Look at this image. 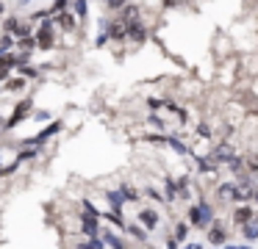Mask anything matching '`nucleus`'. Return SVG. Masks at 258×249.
<instances>
[{
    "mask_svg": "<svg viewBox=\"0 0 258 249\" xmlns=\"http://www.w3.org/2000/svg\"><path fill=\"white\" fill-rule=\"evenodd\" d=\"M34 39H36V50H56V44H58V31H56V25H53V20H45L39 28L34 31Z\"/></svg>",
    "mask_w": 258,
    "mask_h": 249,
    "instance_id": "obj_1",
    "label": "nucleus"
},
{
    "mask_svg": "<svg viewBox=\"0 0 258 249\" xmlns=\"http://www.w3.org/2000/svg\"><path fill=\"white\" fill-rule=\"evenodd\" d=\"M61 127H64V122L61 119H56V122H50V125L45 127L42 133H36V136H31V138H25V147H42L45 141H50V138H56L58 133H61Z\"/></svg>",
    "mask_w": 258,
    "mask_h": 249,
    "instance_id": "obj_2",
    "label": "nucleus"
},
{
    "mask_svg": "<svg viewBox=\"0 0 258 249\" xmlns=\"http://www.w3.org/2000/svg\"><path fill=\"white\" fill-rule=\"evenodd\" d=\"M31 108H34V105H31V97L20 100V103L14 105V114L9 116V122H6V130H14V127H17L23 119H28V116H31Z\"/></svg>",
    "mask_w": 258,
    "mask_h": 249,
    "instance_id": "obj_3",
    "label": "nucleus"
},
{
    "mask_svg": "<svg viewBox=\"0 0 258 249\" xmlns=\"http://www.w3.org/2000/svg\"><path fill=\"white\" fill-rule=\"evenodd\" d=\"M23 22H25V17H20V14L3 17V33H9L14 39H23Z\"/></svg>",
    "mask_w": 258,
    "mask_h": 249,
    "instance_id": "obj_4",
    "label": "nucleus"
},
{
    "mask_svg": "<svg viewBox=\"0 0 258 249\" xmlns=\"http://www.w3.org/2000/svg\"><path fill=\"white\" fill-rule=\"evenodd\" d=\"M139 224L145 227V230H156L158 227V213L153 208H142L139 210Z\"/></svg>",
    "mask_w": 258,
    "mask_h": 249,
    "instance_id": "obj_5",
    "label": "nucleus"
},
{
    "mask_svg": "<svg viewBox=\"0 0 258 249\" xmlns=\"http://www.w3.org/2000/svg\"><path fill=\"white\" fill-rule=\"evenodd\" d=\"M14 50H17V55H23V58H31V53L36 50V39H34V36L17 39V44H14Z\"/></svg>",
    "mask_w": 258,
    "mask_h": 249,
    "instance_id": "obj_6",
    "label": "nucleus"
},
{
    "mask_svg": "<svg viewBox=\"0 0 258 249\" xmlns=\"http://www.w3.org/2000/svg\"><path fill=\"white\" fill-rule=\"evenodd\" d=\"M25 86H28V80L20 77V75H14V77H9V80L3 83V92L6 94H20V92H25Z\"/></svg>",
    "mask_w": 258,
    "mask_h": 249,
    "instance_id": "obj_7",
    "label": "nucleus"
},
{
    "mask_svg": "<svg viewBox=\"0 0 258 249\" xmlns=\"http://www.w3.org/2000/svg\"><path fill=\"white\" fill-rule=\"evenodd\" d=\"M39 152H42L39 147H25V144H20V152H17V158H14V160H17V163H25V160H34Z\"/></svg>",
    "mask_w": 258,
    "mask_h": 249,
    "instance_id": "obj_8",
    "label": "nucleus"
},
{
    "mask_svg": "<svg viewBox=\"0 0 258 249\" xmlns=\"http://www.w3.org/2000/svg\"><path fill=\"white\" fill-rule=\"evenodd\" d=\"M70 11H73V17L78 22H84L86 20V11H89V6L84 3V0H73V3H70Z\"/></svg>",
    "mask_w": 258,
    "mask_h": 249,
    "instance_id": "obj_9",
    "label": "nucleus"
},
{
    "mask_svg": "<svg viewBox=\"0 0 258 249\" xmlns=\"http://www.w3.org/2000/svg\"><path fill=\"white\" fill-rule=\"evenodd\" d=\"M14 44H17V39H14V36L0 33V53H14Z\"/></svg>",
    "mask_w": 258,
    "mask_h": 249,
    "instance_id": "obj_10",
    "label": "nucleus"
},
{
    "mask_svg": "<svg viewBox=\"0 0 258 249\" xmlns=\"http://www.w3.org/2000/svg\"><path fill=\"white\" fill-rule=\"evenodd\" d=\"M189 219H191V224H203V221H206V210H203V208H191L189 210Z\"/></svg>",
    "mask_w": 258,
    "mask_h": 249,
    "instance_id": "obj_11",
    "label": "nucleus"
},
{
    "mask_svg": "<svg viewBox=\"0 0 258 249\" xmlns=\"http://www.w3.org/2000/svg\"><path fill=\"white\" fill-rule=\"evenodd\" d=\"M250 219H252V210L250 208H239V210H236V221H239V224H247Z\"/></svg>",
    "mask_w": 258,
    "mask_h": 249,
    "instance_id": "obj_12",
    "label": "nucleus"
},
{
    "mask_svg": "<svg viewBox=\"0 0 258 249\" xmlns=\"http://www.w3.org/2000/svg\"><path fill=\"white\" fill-rule=\"evenodd\" d=\"M34 119L36 122H47L50 119V111H34Z\"/></svg>",
    "mask_w": 258,
    "mask_h": 249,
    "instance_id": "obj_13",
    "label": "nucleus"
},
{
    "mask_svg": "<svg viewBox=\"0 0 258 249\" xmlns=\"http://www.w3.org/2000/svg\"><path fill=\"white\" fill-rule=\"evenodd\" d=\"M222 230H211V241H222Z\"/></svg>",
    "mask_w": 258,
    "mask_h": 249,
    "instance_id": "obj_14",
    "label": "nucleus"
},
{
    "mask_svg": "<svg viewBox=\"0 0 258 249\" xmlns=\"http://www.w3.org/2000/svg\"><path fill=\"white\" fill-rule=\"evenodd\" d=\"M6 9H9L6 3H0V25H3V17H6Z\"/></svg>",
    "mask_w": 258,
    "mask_h": 249,
    "instance_id": "obj_15",
    "label": "nucleus"
},
{
    "mask_svg": "<svg viewBox=\"0 0 258 249\" xmlns=\"http://www.w3.org/2000/svg\"><path fill=\"white\" fill-rule=\"evenodd\" d=\"M0 94H3V89H0Z\"/></svg>",
    "mask_w": 258,
    "mask_h": 249,
    "instance_id": "obj_16",
    "label": "nucleus"
}]
</instances>
